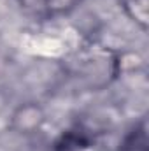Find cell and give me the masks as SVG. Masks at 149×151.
<instances>
[{"label": "cell", "mask_w": 149, "mask_h": 151, "mask_svg": "<svg viewBox=\"0 0 149 151\" xmlns=\"http://www.w3.org/2000/svg\"><path fill=\"white\" fill-rule=\"evenodd\" d=\"M95 142V135L88 128L77 125L65 130L54 142V151H84Z\"/></svg>", "instance_id": "3957f363"}, {"label": "cell", "mask_w": 149, "mask_h": 151, "mask_svg": "<svg viewBox=\"0 0 149 151\" xmlns=\"http://www.w3.org/2000/svg\"><path fill=\"white\" fill-rule=\"evenodd\" d=\"M81 0H18L19 7L32 18L49 19L54 16L67 14L79 5Z\"/></svg>", "instance_id": "7a4b0ae2"}, {"label": "cell", "mask_w": 149, "mask_h": 151, "mask_svg": "<svg viewBox=\"0 0 149 151\" xmlns=\"http://www.w3.org/2000/svg\"><path fill=\"white\" fill-rule=\"evenodd\" d=\"M119 151H148V123L140 118L121 139Z\"/></svg>", "instance_id": "277c9868"}, {"label": "cell", "mask_w": 149, "mask_h": 151, "mask_svg": "<svg viewBox=\"0 0 149 151\" xmlns=\"http://www.w3.org/2000/svg\"><path fill=\"white\" fill-rule=\"evenodd\" d=\"M44 121H46L44 109L35 102H25L12 113L11 127L21 135H32L42 128Z\"/></svg>", "instance_id": "6da1fadb"}, {"label": "cell", "mask_w": 149, "mask_h": 151, "mask_svg": "<svg viewBox=\"0 0 149 151\" xmlns=\"http://www.w3.org/2000/svg\"><path fill=\"white\" fill-rule=\"evenodd\" d=\"M121 7L142 32L149 27V0H121Z\"/></svg>", "instance_id": "5b68a950"}]
</instances>
